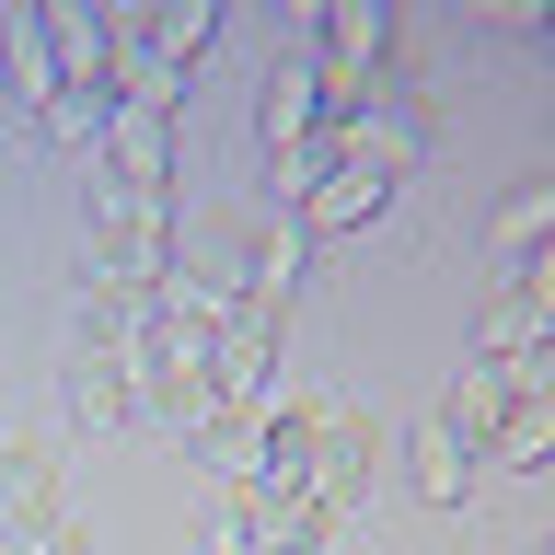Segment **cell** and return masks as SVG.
Here are the masks:
<instances>
[{"mask_svg": "<svg viewBox=\"0 0 555 555\" xmlns=\"http://www.w3.org/2000/svg\"><path fill=\"white\" fill-rule=\"evenodd\" d=\"M163 301L185 312V324H208V336L255 312V208H197V220H173Z\"/></svg>", "mask_w": 555, "mask_h": 555, "instance_id": "obj_1", "label": "cell"}, {"mask_svg": "<svg viewBox=\"0 0 555 555\" xmlns=\"http://www.w3.org/2000/svg\"><path fill=\"white\" fill-rule=\"evenodd\" d=\"M128 393H139V416H163V428L197 440V405H208V324H185L163 289H151L139 324H128Z\"/></svg>", "mask_w": 555, "mask_h": 555, "instance_id": "obj_2", "label": "cell"}, {"mask_svg": "<svg viewBox=\"0 0 555 555\" xmlns=\"http://www.w3.org/2000/svg\"><path fill=\"white\" fill-rule=\"evenodd\" d=\"M163 267H173V197H139V185H93V278L163 289Z\"/></svg>", "mask_w": 555, "mask_h": 555, "instance_id": "obj_3", "label": "cell"}, {"mask_svg": "<svg viewBox=\"0 0 555 555\" xmlns=\"http://www.w3.org/2000/svg\"><path fill=\"white\" fill-rule=\"evenodd\" d=\"M312 128H324V69H312V47H289L255 81V151H301Z\"/></svg>", "mask_w": 555, "mask_h": 555, "instance_id": "obj_4", "label": "cell"}, {"mask_svg": "<svg viewBox=\"0 0 555 555\" xmlns=\"http://www.w3.org/2000/svg\"><path fill=\"white\" fill-rule=\"evenodd\" d=\"M104 185L173 197V116H151V104H116V116H104Z\"/></svg>", "mask_w": 555, "mask_h": 555, "instance_id": "obj_5", "label": "cell"}, {"mask_svg": "<svg viewBox=\"0 0 555 555\" xmlns=\"http://www.w3.org/2000/svg\"><path fill=\"white\" fill-rule=\"evenodd\" d=\"M59 520V451L47 440H0V544H24Z\"/></svg>", "mask_w": 555, "mask_h": 555, "instance_id": "obj_6", "label": "cell"}, {"mask_svg": "<svg viewBox=\"0 0 555 555\" xmlns=\"http://www.w3.org/2000/svg\"><path fill=\"white\" fill-rule=\"evenodd\" d=\"M509 416H520V382H509V371H486V359H475V371H463V382L440 393V428H451L463 451H475V463L498 451V428H509Z\"/></svg>", "mask_w": 555, "mask_h": 555, "instance_id": "obj_7", "label": "cell"}, {"mask_svg": "<svg viewBox=\"0 0 555 555\" xmlns=\"http://www.w3.org/2000/svg\"><path fill=\"white\" fill-rule=\"evenodd\" d=\"M69 416H81V428H116V416H139V393H128V347H104V336L69 347Z\"/></svg>", "mask_w": 555, "mask_h": 555, "instance_id": "obj_8", "label": "cell"}, {"mask_svg": "<svg viewBox=\"0 0 555 555\" xmlns=\"http://www.w3.org/2000/svg\"><path fill=\"white\" fill-rule=\"evenodd\" d=\"M382 197H393V173L336 163V173H324V185H312L301 208H289V220H301V232H359V220H382Z\"/></svg>", "mask_w": 555, "mask_h": 555, "instance_id": "obj_9", "label": "cell"}, {"mask_svg": "<svg viewBox=\"0 0 555 555\" xmlns=\"http://www.w3.org/2000/svg\"><path fill=\"white\" fill-rule=\"evenodd\" d=\"M405 475H416V498H428V509H463V486H475V451H463V440L440 428V405L416 416V440H405Z\"/></svg>", "mask_w": 555, "mask_h": 555, "instance_id": "obj_10", "label": "cell"}, {"mask_svg": "<svg viewBox=\"0 0 555 555\" xmlns=\"http://www.w3.org/2000/svg\"><path fill=\"white\" fill-rule=\"evenodd\" d=\"M208 35H220V12H208V0H151V12H139V47H151L173 81L208 59Z\"/></svg>", "mask_w": 555, "mask_h": 555, "instance_id": "obj_11", "label": "cell"}, {"mask_svg": "<svg viewBox=\"0 0 555 555\" xmlns=\"http://www.w3.org/2000/svg\"><path fill=\"white\" fill-rule=\"evenodd\" d=\"M544 232H555V173H532V185H509V197L486 208V255H498V267H520Z\"/></svg>", "mask_w": 555, "mask_h": 555, "instance_id": "obj_12", "label": "cell"}, {"mask_svg": "<svg viewBox=\"0 0 555 555\" xmlns=\"http://www.w3.org/2000/svg\"><path fill=\"white\" fill-rule=\"evenodd\" d=\"M486 463H509V475H532V463H555V405H520L509 428H498V451Z\"/></svg>", "mask_w": 555, "mask_h": 555, "instance_id": "obj_13", "label": "cell"}, {"mask_svg": "<svg viewBox=\"0 0 555 555\" xmlns=\"http://www.w3.org/2000/svg\"><path fill=\"white\" fill-rule=\"evenodd\" d=\"M509 301H520V312H532V324L555 336V232H544V243H532V255L509 267Z\"/></svg>", "mask_w": 555, "mask_h": 555, "instance_id": "obj_14", "label": "cell"}, {"mask_svg": "<svg viewBox=\"0 0 555 555\" xmlns=\"http://www.w3.org/2000/svg\"><path fill=\"white\" fill-rule=\"evenodd\" d=\"M24 555H104V544H93V520H69V509H59L47 532H24Z\"/></svg>", "mask_w": 555, "mask_h": 555, "instance_id": "obj_15", "label": "cell"}, {"mask_svg": "<svg viewBox=\"0 0 555 555\" xmlns=\"http://www.w3.org/2000/svg\"><path fill=\"white\" fill-rule=\"evenodd\" d=\"M509 382H520V405H555V336L532 347V359H509Z\"/></svg>", "mask_w": 555, "mask_h": 555, "instance_id": "obj_16", "label": "cell"}, {"mask_svg": "<svg viewBox=\"0 0 555 555\" xmlns=\"http://www.w3.org/2000/svg\"><path fill=\"white\" fill-rule=\"evenodd\" d=\"M532 555H555V532H544V544H532Z\"/></svg>", "mask_w": 555, "mask_h": 555, "instance_id": "obj_17", "label": "cell"}, {"mask_svg": "<svg viewBox=\"0 0 555 555\" xmlns=\"http://www.w3.org/2000/svg\"><path fill=\"white\" fill-rule=\"evenodd\" d=\"M544 47H555V12H544Z\"/></svg>", "mask_w": 555, "mask_h": 555, "instance_id": "obj_18", "label": "cell"}]
</instances>
